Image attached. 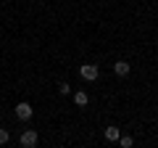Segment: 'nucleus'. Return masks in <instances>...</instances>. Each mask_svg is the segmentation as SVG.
Wrapping results in <instances>:
<instances>
[{
	"label": "nucleus",
	"instance_id": "nucleus-1",
	"mask_svg": "<svg viewBox=\"0 0 158 148\" xmlns=\"http://www.w3.org/2000/svg\"><path fill=\"white\" fill-rule=\"evenodd\" d=\"M79 77L85 82H95L98 77H100V69H98L95 63H82V66H79Z\"/></svg>",
	"mask_w": 158,
	"mask_h": 148
},
{
	"label": "nucleus",
	"instance_id": "nucleus-5",
	"mask_svg": "<svg viewBox=\"0 0 158 148\" xmlns=\"http://www.w3.org/2000/svg\"><path fill=\"white\" fill-rule=\"evenodd\" d=\"M129 72H132V66L127 61H116L113 63V74H116V77H127Z\"/></svg>",
	"mask_w": 158,
	"mask_h": 148
},
{
	"label": "nucleus",
	"instance_id": "nucleus-7",
	"mask_svg": "<svg viewBox=\"0 0 158 148\" xmlns=\"http://www.w3.org/2000/svg\"><path fill=\"white\" fill-rule=\"evenodd\" d=\"M118 143H121V148H132V146H135V137H132V135H121Z\"/></svg>",
	"mask_w": 158,
	"mask_h": 148
},
{
	"label": "nucleus",
	"instance_id": "nucleus-2",
	"mask_svg": "<svg viewBox=\"0 0 158 148\" xmlns=\"http://www.w3.org/2000/svg\"><path fill=\"white\" fill-rule=\"evenodd\" d=\"M32 116H34V108H32V103H27V101L16 103V119H21V122H29Z\"/></svg>",
	"mask_w": 158,
	"mask_h": 148
},
{
	"label": "nucleus",
	"instance_id": "nucleus-4",
	"mask_svg": "<svg viewBox=\"0 0 158 148\" xmlns=\"http://www.w3.org/2000/svg\"><path fill=\"white\" fill-rule=\"evenodd\" d=\"M118 137H121V130H118L116 124H108L106 127V140L108 143H118Z\"/></svg>",
	"mask_w": 158,
	"mask_h": 148
},
{
	"label": "nucleus",
	"instance_id": "nucleus-3",
	"mask_svg": "<svg viewBox=\"0 0 158 148\" xmlns=\"http://www.w3.org/2000/svg\"><path fill=\"white\" fill-rule=\"evenodd\" d=\"M37 130H24V135L19 137V143H21L24 148H32V146H37Z\"/></svg>",
	"mask_w": 158,
	"mask_h": 148
},
{
	"label": "nucleus",
	"instance_id": "nucleus-6",
	"mask_svg": "<svg viewBox=\"0 0 158 148\" xmlns=\"http://www.w3.org/2000/svg\"><path fill=\"white\" fill-rule=\"evenodd\" d=\"M74 103H77L79 108H82V106H87V103H90V95H87L85 90H77V93H74Z\"/></svg>",
	"mask_w": 158,
	"mask_h": 148
},
{
	"label": "nucleus",
	"instance_id": "nucleus-8",
	"mask_svg": "<svg viewBox=\"0 0 158 148\" xmlns=\"http://www.w3.org/2000/svg\"><path fill=\"white\" fill-rule=\"evenodd\" d=\"M58 93H61V95H71V85H69V82H61V85H58Z\"/></svg>",
	"mask_w": 158,
	"mask_h": 148
},
{
	"label": "nucleus",
	"instance_id": "nucleus-9",
	"mask_svg": "<svg viewBox=\"0 0 158 148\" xmlns=\"http://www.w3.org/2000/svg\"><path fill=\"white\" fill-rule=\"evenodd\" d=\"M8 140H11V132H8V130H0V146H8Z\"/></svg>",
	"mask_w": 158,
	"mask_h": 148
}]
</instances>
